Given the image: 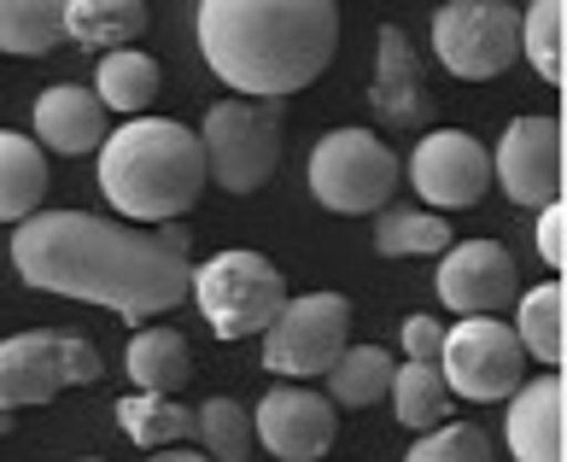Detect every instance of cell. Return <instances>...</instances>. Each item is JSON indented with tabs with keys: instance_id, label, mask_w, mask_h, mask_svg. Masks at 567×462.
<instances>
[{
	"instance_id": "6da1fadb",
	"label": "cell",
	"mask_w": 567,
	"mask_h": 462,
	"mask_svg": "<svg viewBox=\"0 0 567 462\" xmlns=\"http://www.w3.org/2000/svg\"><path fill=\"white\" fill-rule=\"evenodd\" d=\"M12 264L35 292L106 305L123 322L164 317L194 292V264L176 258L153 228L94 212H35L18 223Z\"/></svg>"
},
{
	"instance_id": "7a4b0ae2",
	"label": "cell",
	"mask_w": 567,
	"mask_h": 462,
	"mask_svg": "<svg viewBox=\"0 0 567 462\" xmlns=\"http://www.w3.org/2000/svg\"><path fill=\"white\" fill-rule=\"evenodd\" d=\"M199 53L246 100H281L310 89L340 48L333 0H205Z\"/></svg>"
},
{
	"instance_id": "3957f363",
	"label": "cell",
	"mask_w": 567,
	"mask_h": 462,
	"mask_svg": "<svg viewBox=\"0 0 567 462\" xmlns=\"http://www.w3.org/2000/svg\"><path fill=\"white\" fill-rule=\"evenodd\" d=\"M100 194L130 223H182L205 194L199 135L171 117H130L100 146Z\"/></svg>"
},
{
	"instance_id": "277c9868",
	"label": "cell",
	"mask_w": 567,
	"mask_h": 462,
	"mask_svg": "<svg viewBox=\"0 0 567 462\" xmlns=\"http://www.w3.org/2000/svg\"><path fill=\"white\" fill-rule=\"evenodd\" d=\"M287 146V112L276 100H217L199 123V153H205V182L228 194H258L281 171Z\"/></svg>"
},
{
	"instance_id": "5b68a950",
	"label": "cell",
	"mask_w": 567,
	"mask_h": 462,
	"mask_svg": "<svg viewBox=\"0 0 567 462\" xmlns=\"http://www.w3.org/2000/svg\"><path fill=\"white\" fill-rule=\"evenodd\" d=\"M398 176H404L398 153L369 130H328L310 146V164H305V182H310V194H317V205H328V212H340V217L386 212Z\"/></svg>"
},
{
	"instance_id": "8992f818",
	"label": "cell",
	"mask_w": 567,
	"mask_h": 462,
	"mask_svg": "<svg viewBox=\"0 0 567 462\" xmlns=\"http://www.w3.org/2000/svg\"><path fill=\"white\" fill-rule=\"evenodd\" d=\"M194 305L205 310L217 340H246L264 333L287 305V276L264 251H217L194 269Z\"/></svg>"
},
{
	"instance_id": "52a82bcc",
	"label": "cell",
	"mask_w": 567,
	"mask_h": 462,
	"mask_svg": "<svg viewBox=\"0 0 567 462\" xmlns=\"http://www.w3.org/2000/svg\"><path fill=\"white\" fill-rule=\"evenodd\" d=\"M106 363L82 333H12L0 340V410L53 404L65 387H94Z\"/></svg>"
},
{
	"instance_id": "ba28073f",
	"label": "cell",
	"mask_w": 567,
	"mask_h": 462,
	"mask_svg": "<svg viewBox=\"0 0 567 462\" xmlns=\"http://www.w3.org/2000/svg\"><path fill=\"white\" fill-rule=\"evenodd\" d=\"M351 346V299L346 292H299L281 305V317L264 328V369L287 381H310L340 363Z\"/></svg>"
},
{
	"instance_id": "9c48e42d",
	"label": "cell",
	"mask_w": 567,
	"mask_h": 462,
	"mask_svg": "<svg viewBox=\"0 0 567 462\" xmlns=\"http://www.w3.org/2000/svg\"><path fill=\"white\" fill-rule=\"evenodd\" d=\"M439 374H445L451 398L468 404H497L527 381V351H520L515 328L497 317H462L445 328V351H439Z\"/></svg>"
},
{
	"instance_id": "30bf717a",
	"label": "cell",
	"mask_w": 567,
	"mask_h": 462,
	"mask_svg": "<svg viewBox=\"0 0 567 462\" xmlns=\"http://www.w3.org/2000/svg\"><path fill=\"white\" fill-rule=\"evenodd\" d=\"M433 53L451 76L492 82L520 53V12L503 7V0H456V7H439Z\"/></svg>"
},
{
	"instance_id": "8fae6325",
	"label": "cell",
	"mask_w": 567,
	"mask_h": 462,
	"mask_svg": "<svg viewBox=\"0 0 567 462\" xmlns=\"http://www.w3.org/2000/svg\"><path fill=\"white\" fill-rule=\"evenodd\" d=\"M492 182L527 212L561 199L567 187V130L561 117H515L492 153Z\"/></svg>"
},
{
	"instance_id": "7c38bea8",
	"label": "cell",
	"mask_w": 567,
	"mask_h": 462,
	"mask_svg": "<svg viewBox=\"0 0 567 462\" xmlns=\"http://www.w3.org/2000/svg\"><path fill=\"white\" fill-rule=\"evenodd\" d=\"M404 171H410V187L433 205V212H468V205H480L492 187V153L462 130H433V135L415 141Z\"/></svg>"
},
{
	"instance_id": "4fadbf2b",
	"label": "cell",
	"mask_w": 567,
	"mask_h": 462,
	"mask_svg": "<svg viewBox=\"0 0 567 462\" xmlns=\"http://www.w3.org/2000/svg\"><path fill=\"white\" fill-rule=\"evenodd\" d=\"M251 433L281 462H317V456H328L333 433H340V415L310 387H269L264 404L251 410Z\"/></svg>"
},
{
	"instance_id": "5bb4252c",
	"label": "cell",
	"mask_w": 567,
	"mask_h": 462,
	"mask_svg": "<svg viewBox=\"0 0 567 462\" xmlns=\"http://www.w3.org/2000/svg\"><path fill=\"white\" fill-rule=\"evenodd\" d=\"M515 281H520V269L497 240H462L439 264V299L456 317H492V310H503L515 299Z\"/></svg>"
},
{
	"instance_id": "9a60e30c",
	"label": "cell",
	"mask_w": 567,
	"mask_h": 462,
	"mask_svg": "<svg viewBox=\"0 0 567 462\" xmlns=\"http://www.w3.org/2000/svg\"><path fill=\"white\" fill-rule=\"evenodd\" d=\"M369 106L386 130H422V123H433V94L422 82V59H415V41L398 24H381V35H374Z\"/></svg>"
},
{
	"instance_id": "2e32d148",
	"label": "cell",
	"mask_w": 567,
	"mask_h": 462,
	"mask_svg": "<svg viewBox=\"0 0 567 462\" xmlns=\"http://www.w3.org/2000/svg\"><path fill=\"white\" fill-rule=\"evenodd\" d=\"M515 462H567V381L561 369L520 381L509 392V415H503Z\"/></svg>"
},
{
	"instance_id": "e0dca14e",
	"label": "cell",
	"mask_w": 567,
	"mask_h": 462,
	"mask_svg": "<svg viewBox=\"0 0 567 462\" xmlns=\"http://www.w3.org/2000/svg\"><path fill=\"white\" fill-rule=\"evenodd\" d=\"M35 146L41 153H59V158H82V153H100L112 135L106 123V106L94 100V89H82V82H59L35 100Z\"/></svg>"
},
{
	"instance_id": "ac0fdd59",
	"label": "cell",
	"mask_w": 567,
	"mask_h": 462,
	"mask_svg": "<svg viewBox=\"0 0 567 462\" xmlns=\"http://www.w3.org/2000/svg\"><path fill=\"white\" fill-rule=\"evenodd\" d=\"M48 153L35 146V135L0 130V223H30L48 199Z\"/></svg>"
},
{
	"instance_id": "d6986e66",
	"label": "cell",
	"mask_w": 567,
	"mask_h": 462,
	"mask_svg": "<svg viewBox=\"0 0 567 462\" xmlns=\"http://www.w3.org/2000/svg\"><path fill=\"white\" fill-rule=\"evenodd\" d=\"M146 30L141 0H71L65 7V41H82L89 53H123Z\"/></svg>"
},
{
	"instance_id": "ffe728a7",
	"label": "cell",
	"mask_w": 567,
	"mask_h": 462,
	"mask_svg": "<svg viewBox=\"0 0 567 462\" xmlns=\"http://www.w3.org/2000/svg\"><path fill=\"white\" fill-rule=\"evenodd\" d=\"M123 363H130V381L135 392H164L171 398L176 387L194 381V351L176 328H141L130 351H123Z\"/></svg>"
},
{
	"instance_id": "44dd1931",
	"label": "cell",
	"mask_w": 567,
	"mask_h": 462,
	"mask_svg": "<svg viewBox=\"0 0 567 462\" xmlns=\"http://www.w3.org/2000/svg\"><path fill=\"white\" fill-rule=\"evenodd\" d=\"M515 340H520V351H527L533 363L561 369V357H567V292H561V281H544L533 292H520Z\"/></svg>"
},
{
	"instance_id": "7402d4cb",
	"label": "cell",
	"mask_w": 567,
	"mask_h": 462,
	"mask_svg": "<svg viewBox=\"0 0 567 462\" xmlns=\"http://www.w3.org/2000/svg\"><path fill=\"white\" fill-rule=\"evenodd\" d=\"M158 59L141 53V48H123V53H106L94 71V100L106 112H123V117H141L146 106L158 100Z\"/></svg>"
},
{
	"instance_id": "603a6c76",
	"label": "cell",
	"mask_w": 567,
	"mask_h": 462,
	"mask_svg": "<svg viewBox=\"0 0 567 462\" xmlns=\"http://www.w3.org/2000/svg\"><path fill=\"white\" fill-rule=\"evenodd\" d=\"M386 398H392L398 422L415 428V433H433V428L451 422V387H445V374H439V363H404V369H392Z\"/></svg>"
},
{
	"instance_id": "cb8c5ba5",
	"label": "cell",
	"mask_w": 567,
	"mask_h": 462,
	"mask_svg": "<svg viewBox=\"0 0 567 462\" xmlns=\"http://www.w3.org/2000/svg\"><path fill=\"white\" fill-rule=\"evenodd\" d=\"M65 41V7L59 0H0V53L41 59Z\"/></svg>"
},
{
	"instance_id": "d4e9b609",
	"label": "cell",
	"mask_w": 567,
	"mask_h": 462,
	"mask_svg": "<svg viewBox=\"0 0 567 462\" xmlns=\"http://www.w3.org/2000/svg\"><path fill=\"white\" fill-rule=\"evenodd\" d=\"M117 428L135 439L141 451H164V445H182L187 433H194V415H187L176 398H164V392H130V398H117Z\"/></svg>"
},
{
	"instance_id": "484cf974",
	"label": "cell",
	"mask_w": 567,
	"mask_h": 462,
	"mask_svg": "<svg viewBox=\"0 0 567 462\" xmlns=\"http://www.w3.org/2000/svg\"><path fill=\"white\" fill-rule=\"evenodd\" d=\"M451 223L439 212H422V205H398V212H381L374 223V251L381 258H433V251H451Z\"/></svg>"
},
{
	"instance_id": "4316f807",
	"label": "cell",
	"mask_w": 567,
	"mask_h": 462,
	"mask_svg": "<svg viewBox=\"0 0 567 462\" xmlns=\"http://www.w3.org/2000/svg\"><path fill=\"white\" fill-rule=\"evenodd\" d=\"M520 53H527V65L550 89H567V7L561 0H538V7L520 12Z\"/></svg>"
},
{
	"instance_id": "83f0119b",
	"label": "cell",
	"mask_w": 567,
	"mask_h": 462,
	"mask_svg": "<svg viewBox=\"0 0 567 462\" xmlns=\"http://www.w3.org/2000/svg\"><path fill=\"white\" fill-rule=\"evenodd\" d=\"M392 369H398V363H392V351H381V346H346V351H340V363L328 369L333 404L363 410V404H374V398H386Z\"/></svg>"
},
{
	"instance_id": "f1b7e54d",
	"label": "cell",
	"mask_w": 567,
	"mask_h": 462,
	"mask_svg": "<svg viewBox=\"0 0 567 462\" xmlns=\"http://www.w3.org/2000/svg\"><path fill=\"white\" fill-rule=\"evenodd\" d=\"M194 433L212 462H251L258 456V433H251V410H240L235 398H205L194 410Z\"/></svg>"
},
{
	"instance_id": "f546056e",
	"label": "cell",
	"mask_w": 567,
	"mask_h": 462,
	"mask_svg": "<svg viewBox=\"0 0 567 462\" xmlns=\"http://www.w3.org/2000/svg\"><path fill=\"white\" fill-rule=\"evenodd\" d=\"M404 462H497V445H492V433L474 428V422H445V428L415 439Z\"/></svg>"
},
{
	"instance_id": "4dcf8cb0",
	"label": "cell",
	"mask_w": 567,
	"mask_h": 462,
	"mask_svg": "<svg viewBox=\"0 0 567 462\" xmlns=\"http://www.w3.org/2000/svg\"><path fill=\"white\" fill-rule=\"evenodd\" d=\"M398 340H404V363H439V351H445V322L427 317V310H415V317L398 322Z\"/></svg>"
},
{
	"instance_id": "1f68e13d",
	"label": "cell",
	"mask_w": 567,
	"mask_h": 462,
	"mask_svg": "<svg viewBox=\"0 0 567 462\" xmlns=\"http://www.w3.org/2000/svg\"><path fill=\"white\" fill-rule=\"evenodd\" d=\"M538 258L550 264V269L567 264V212H561V199L538 212Z\"/></svg>"
},
{
	"instance_id": "d6a6232c",
	"label": "cell",
	"mask_w": 567,
	"mask_h": 462,
	"mask_svg": "<svg viewBox=\"0 0 567 462\" xmlns=\"http://www.w3.org/2000/svg\"><path fill=\"white\" fill-rule=\"evenodd\" d=\"M153 235H158L164 246H171V251H176V258H187V246H194V228H182V223H158V228H153Z\"/></svg>"
},
{
	"instance_id": "836d02e7",
	"label": "cell",
	"mask_w": 567,
	"mask_h": 462,
	"mask_svg": "<svg viewBox=\"0 0 567 462\" xmlns=\"http://www.w3.org/2000/svg\"><path fill=\"white\" fill-rule=\"evenodd\" d=\"M146 462H212L205 451H176V445H164V451H153Z\"/></svg>"
},
{
	"instance_id": "e575fe53",
	"label": "cell",
	"mask_w": 567,
	"mask_h": 462,
	"mask_svg": "<svg viewBox=\"0 0 567 462\" xmlns=\"http://www.w3.org/2000/svg\"><path fill=\"white\" fill-rule=\"evenodd\" d=\"M0 433H12V410H0Z\"/></svg>"
},
{
	"instance_id": "d590c367",
	"label": "cell",
	"mask_w": 567,
	"mask_h": 462,
	"mask_svg": "<svg viewBox=\"0 0 567 462\" xmlns=\"http://www.w3.org/2000/svg\"><path fill=\"white\" fill-rule=\"evenodd\" d=\"M89 462H106V456H89Z\"/></svg>"
}]
</instances>
